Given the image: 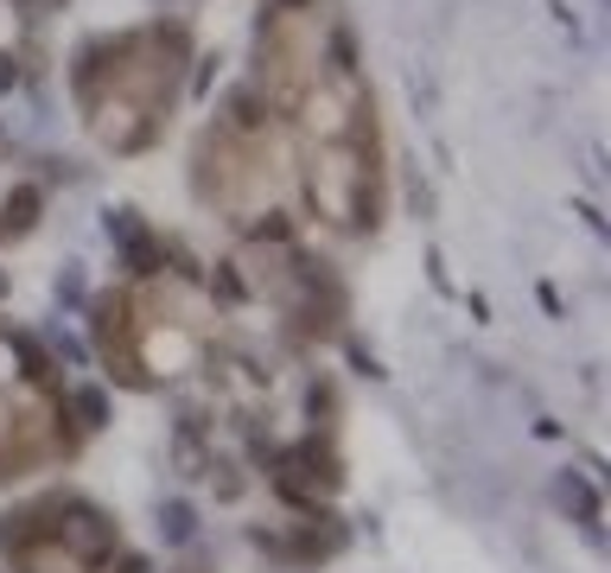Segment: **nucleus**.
<instances>
[{"mask_svg":"<svg viewBox=\"0 0 611 573\" xmlns=\"http://www.w3.org/2000/svg\"><path fill=\"white\" fill-rule=\"evenodd\" d=\"M255 154L338 236H370L389 205V154L370 71L338 0H268L255 20L249 83L229 96Z\"/></svg>","mask_w":611,"mask_h":573,"instance_id":"f257e3e1","label":"nucleus"},{"mask_svg":"<svg viewBox=\"0 0 611 573\" xmlns=\"http://www.w3.org/2000/svg\"><path fill=\"white\" fill-rule=\"evenodd\" d=\"M185 64H191V32L173 20L96 32L71 58V103L83 134L108 154H147L173 128Z\"/></svg>","mask_w":611,"mask_h":573,"instance_id":"f03ea898","label":"nucleus"}]
</instances>
